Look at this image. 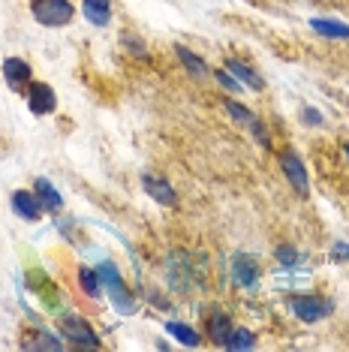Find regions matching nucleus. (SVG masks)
<instances>
[{
  "mask_svg": "<svg viewBox=\"0 0 349 352\" xmlns=\"http://www.w3.org/2000/svg\"><path fill=\"white\" fill-rule=\"evenodd\" d=\"M100 283H102V289L109 292V298H112L117 314H124V316L136 314V301H133V295L126 292V286L121 280V271H117L112 262H102L100 265Z\"/></svg>",
  "mask_w": 349,
  "mask_h": 352,
  "instance_id": "1",
  "label": "nucleus"
},
{
  "mask_svg": "<svg viewBox=\"0 0 349 352\" xmlns=\"http://www.w3.org/2000/svg\"><path fill=\"white\" fill-rule=\"evenodd\" d=\"M30 12L39 25L45 28H63L73 21L76 6L69 0H30Z\"/></svg>",
  "mask_w": 349,
  "mask_h": 352,
  "instance_id": "2",
  "label": "nucleus"
},
{
  "mask_svg": "<svg viewBox=\"0 0 349 352\" xmlns=\"http://www.w3.org/2000/svg\"><path fill=\"white\" fill-rule=\"evenodd\" d=\"M289 307L292 314H295L301 322H319V319L331 316V310H335V304H331L328 298H322V295H292L289 298Z\"/></svg>",
  "mask_w": 349,
  "mask_h": 352,
  "instance_id": "3",
  "label": "nucleus"
},
{
  "mask_svg": "<svg viewBox=\"0 0 349 352\" xmlns=\"http://www.w3.org/2000/svg\"><path fill=\"white\" fill-rule=\"evenodd\" d=\"M60 331L67 334V338L73 340L76 346H82V349H93V346H100L97 331H93V328L87 325L78 314H63V316H60Z\"/></svg>",
  "mask_w": 349,
  "mask_h": 352,
  "instance_id": "4",
  "label": "nucleus"
},
{
  "mask_svg": "<svg viewBox=\"0 0 349 352\" xmlns=\"http://www.w3.org/2000/svg\"><path fill=\"white\" fill-rule=\"evenodd\" d=\"M280 169H283V175H286V181L292 184V190H295L298 196H307L311 178H307V169H304V163H301V157L292 148L280 151Z\"/></svg>",
  "mask_w": 349,
  "mask_h": 352,
  "instance_id": "5",
  "label": "nucleus"
},
{
  "mask_svg": "<svg viewBox=\"0 0 349 352\" xmlns=\"http://www.w3.org/2000/svg\"><path fill=\"white\" fill-rule=\"evenodd\" d=\"M54 106H58V97H54V91L49 85L43 82H30L27 85V109L34 111V115H52Z\"/></svg>",
  "mask_w": 349,
  "mask_h": 352,
  "instance_id": "6",
  "label": "nucleus"
},
{
  "mask_svg": "<svg viewBox=\"0 0 349 352\" xmlns=\"http://www.w3.org/2000/svg\"><path fill=\"white\" fill-rule=\"evenodd\" d=\"M232 280L241 289H253L259 283V262L247 253H238L232 259Z\"/></svg>",
  "mask_w": 349,
  "mask_h": 352,
  "instance_id": "7",
  "label": "nucleus"
},
{
  "mask_svg": "<svg viewBox=\"0 0 349 352\" xmlns=\"http://www.w3.org/2000/svg\"><path fill=\"white\" fill-rule=\"evenodd\" d=\"M142 184H145V193L154 199V202H160L166 208L178 205V193H174V187H172L169 181L157 178V175H142Z\"/></svg>",
  "mask_w": 349,
  "mask_h": 352,
  "instance_id": "8",
  "label": "nucleus"
},
{
  "mask_svg": "<svg viewBox=\"0 0 349 352\" xmlns=\"http://www.w3.org/2000/svg\"><path fill=\"white\" fill-rule=\"evenodd\" d=\"M12 211L27 223H36L39 217H43V205H39L36 193H30V190H15L12 193Z\"/></svg>",
  "mask_w": 349,
  "mask_h": 352,
  "instance_id": "9",
  "label": "nucleus"
},
{
  "mask_svg": "<svg viewBox=\"0 0 349 352\" xmlns=\"http://www.w3.org/2000/svg\"><path fill=\"white\" fill-rule=\"evenodd\" d=\"M205 331H208V338H211L214 346H226L229 334H232V322H229V316L223 314V310H211L208 322H205Z\"/></svg>",
  "mask_w": 349,
  "mask_h": 352,
  "instance_id": "10",
  "label": "nucleus"
},
{
  "mask_svg": "<svg viewBox=\"0 0 349 352\" xmlns=\"http://www.w3.org/2000/svg\"><path fill=\"white\" fill-rule=\"evenodd\" d=\"M3 78L12 91H21V87L30 85V67L21 58H6L3 60Z\"/></svg>",
  "mask_w": 349,
  "mask_h": 352,
  "instance_id": "11",
  "label": "nucleus"
},
{
  "mask_svg": "<svg viewBox=\"0 0 349 352\" xmlns=\"http://www.w3.org/2000/svg\"><path fill=\"white\" fill-rule=\"evenodd\" d=\"M34 193L39 199V205H43V211H52V214L63 211V199H60V193L54 190V184L49 178H36L34 181Z\"/></svg>",
  "mask_w": 349,
  "mask_h": 352,
  "instance_id": "12",
  "label": "nucleus"
},
{
  "mask_svg": "<svg viewBox=\"0 0 349 352\" xmlns=\"http://www.w3.org/2000/svg\"><path fill=\"white\" fill-rule=\"evenodd\" d=\"M82 12L93 28H106L109 19H112V0H85Z\"/></svg>",
  "mask_w": 349,
  "mask_h": 352,
  "instance_id": "13",
  "label": "nucleus"
},
{
  "mask_svg": "<svg viewBox=\"0 0 349 352\" xmlns=\"http://www.w3.org/2000/svg\"><path fill=\"white\" fill-rule=\"evenodd\" d=\"M226 69H229V73H232L241 85H247L250 91H262V87H265V82H262V76L253 73V67H247L244 60H226Z\"/></svg>",
  "mask_w": 349,
  "mask_h": 352,
  "instance_id": "14",
  "label": "nucleus"
},
{
  "mask_svg": "<svg viewBox=\"0 0 349 352\" xmlns=\"http://www.w3.org/2000/svg\"><path fill=\"white\" fill-rule=\"evenodd\" d=\"M311 28L319 36H328V39H349V25L335 19H311Z\"/></svg>",
  "mask_w": 349,
  "mask_h": 352,
  "instance_id": "15",
  "label": "nucleus"
},
{
  "mask_svg": "<svg viewBox=\"0 0 349 352\" xmlns=\"http://www.w3.org/2000/svg\"><path fill=\"white\" fill-rule=\"evenodd\" d=\"M166 331H169L174 340L184 343V346H190V349L199 346V343H202V334L196 331L193 325H187V322H169V325H166Z\"/></svg>",
  "mask_w": 349,
  "mask_h": 352,
  "instance_id": "16",
  "label": "nucleus"
},
{
  "mask_svg": "<svg viewBox=\"0 0 349 352\" xmlns=\"http://www.w3.org/2000/svg\"><path fill=\"white\" fill-rule=\"evenodd\" d=\"M174 54L181 58V63L187 67V73H193V76H208V67H205V60L199 58V54H193L187 49V45H174Z\"/></svg>",
  "mask_w": 349,
  "mask_h": 352,
  "instance_id": "17",
  "label": "nucleus"
},
{
  "mask_svg": "<svg viewBox=\"0 0 349 352\" xmlns=\"http://www.w3.org/2000/svg\"><path fill=\"white\" fill-rule=\"evenodd\" d=\"M78 283H82V292L87 295V298H97L100 295V271L93 268H78Z\"/></svg>",
  "mask_w": 349,
  "mask_h": 352,
  "instance_id": "18",
  "label": "nucleus"
},
{
  "mask_svg": "<svg viewBox=\"0 0 349 352\" xmlns=\"http://www.w3.org/2000/svg\"><path fill=\"white\" fill-rule=\"evenodd\" d=\"M226 346L229 349H253L256 346V338H253V331H247V328H232Z\"/></svg>",
  "mask_w": 349,
  "mask_h": 352,
  "instance_id": "19",
  "label": "nucleus"
},
{
  "mask_svg": "<svg viewBox=\"0 0 349 352\" xmlns=\"http://www.w3.org/2000/svg\"><path fill=\"white\" fill-rule=\"evenodd\" d=\"M39 334V338L36 340H27L25 343V346L27 349H52V352H58V349H63V343L58 340V338H52V334L49 331H36Z\"/></svg>",
  "mask_w": 349,
  "mask_h": 352,
  "instance_id": "20",
  "label": "nucleus"
},
{
  "mask_svg": "<svg viewBox=\"0 0 349 352\" xmlns=\"http://www.w3.org/2000/svg\"><path fill=\"white\" fill-rule=\"evenodd\" d=\"M223 109H226L229 115L235 118L238 124H244V126H247V124L253 121V118H256V115H253V111H250L247 106H241V102H235V100H226V102H223Z\"/></svg>",
  "mask_w": 349,
  "mask_h": 352,
  "instance_id": "21",
  "label": "nucleus"
},
{
  "mask_svg": "<svg viewBox=\"0 0 349 352\" xmlns=\"http://www.w3.org/2000/svg\"><path fill=\"white\" fill-rule=\"evenodd\" d=\"M277 259H280V265L295 268L298 262H301V253H298L292 244H280V247H277Z\"/></svg>",
  "mask_w": 349,
  "mask_h": 352,
  "instance_id": "22",
  "label": "nucleus"
},
{
  "mask_svg": "<svg viewBox=\"0 0 349 352\" xmlns=\"http://www.w3.org/2000/svg\"><path fill=\"white\" fill-rule=\"evenodd\" d=\"M247 130H250L253 135H256V142H259V145H262V148H268V145H271V135H268V130H265V124H262V121H259V118H253V121L247 124Z\"/></svg>",
  "mask_w": 349,
  "mask_h": 352,
  "instance_id": "23",
  "label": "nucleus"
},
{
  "mask_svg": "<svg viewBox=\"0 0 349 352\" xmlns=\"http://www.w3.org/2000/svg\"><path fill=\"white\" fill-rule=\"evenodd\" d=\"M214 76H217V82L223 85L226 91H241V82H238V78H235L232 73H229V69H217Z\"/></svg>",
  "mask_w": 349,
  "mask_h": 352,
  "instance_id": "24",
  "label": "nucleus"
},
{
  "mask_svg": "<svg viewBox=\"0 0 349 352\" xmlns=\"http://www.w3.org/2000/svg\"><path fill=\"white\" fill-rule=\"evenodd\" d=\"M331 259H335V262H346L349 259V244H344V241L331 244Z\"/></svg>",
  "mask_w": 349,
  "mask_h": 352,
  "instance_id": "25",
  "label": "nucleus"
},
{
  "mask_svg": "<svg viewBox=\"0 0 349 352\" xmlns=\"http://www.w3.org/2000/svg\"><path fill=\"white\" fill-rule=\"evenodd\" d=\"M304 124L322 126V111H319V109H304Z\"/></svg>",
  "mask_w": 349,
  "mask_h": 352,
  "instance_id": "26",
  "label": "nucleus"
},
{
  "mask_svg": "<svg viewBox=\"0 0 349 352\" xmlns=\"http://www.w3.org/2000/svg\"><path fill=\"white\" fill-rule=\"evenodd\" d=\"M344 154H346V157H349V145H344Z\"/></svg>",
  "mask_w": 349,
  "mask_h": 352,
  "instance_id": "27",
  "label": "nucleus"
}]
</instances>
